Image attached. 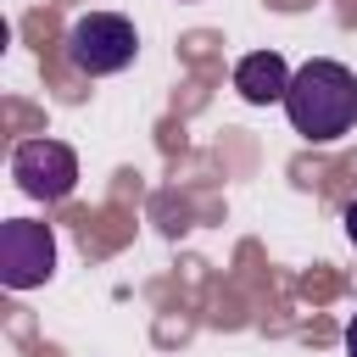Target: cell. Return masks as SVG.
<instances>
[{
  "label": "cell",
  "mask_w": 357,
  "mask_h": 357,
  "mask_svg": "<svg viewBox=\"0 0 357 357\" xmlns=\"http://www.w3.org/2000/svg\"><path fill=\"white\" fill-rule=\"evenodd\" d=\"M284 117L312 145H329V139L351 134L357 128V73L346 61H329V56L301 61L290 89H284Z\"/></svg>",
  "instance_id": "1"
},
{
  "label": "cell",
  "mask_w": 357,
  "mask_h": 357,
  "mask_svg": "<svg viewBox=\"0 0 357 357\" xmlns=\"http://www.w3.org/2000/svg\"><path fill=\"white\" fill-rule=\"evenodd\" d=\"M134 56H139V33L123 11H84L67 28V61L84 78H112V73L134 67Z\"/></svg>",
  "instance_id": "2"
},
{
  "label": "cell",
  "mask_w": 357,
  "mask_h": 357,
  "mask_svg": "<svg viewBox=\"0 0 357 357\" xmlns=\"http://www.w3.org/2000/svg\"><path fill=\"white\" fill-rule=\"evenodd\" d=\"M50 273H56V234H50V223L6 218L0 223V284L6 290H33Z\"/></svg>",
  "instance_id": "3"
},
{
  "label": "cell",
  "mask_w": 357,
  "mask_h": 357,
  "mask_svg": "<svg viewBox=\"0 0 357 357\" xmlns=\"http://www.w3.org/2000/svg\"><path fill=\"white\" fill-rule=\"evenodd\" d=\"M11 178H17V190L28 195V201H67L73 195V184H78V156H73V145H61V139H22L17 151H11Z\"/></svg>",
  "instance_id": "4"
},
{
  "label": "cell",
  "mask_w": 357,
  "mask_h": 357,
  "mask_svg": "<svg viewBox=\"0 0 357 357\" xmlns=\"http://www.w3.org/2000/svg\"><path fill=\"white\" fill-rule=\"evenodd\" d=\"M290 78H296V73L284 67L279 50H251V56L234 61V89H240L245 106H284Z\"/></svg>",
  "instance_id": "5"
},
{
  "label": "cell",
  "mask_w": 357,
  "mask_h": 357,
  "mask_svg": "<svg viewBox=\"0 0 357 357\" xmlns=\"http://www.w3.org/2000/svg\"><path fill=\"white\" fill-rule=\"evenodd\" d=\"M340 223H346V240L357 245V201H346V212H340Z\"/></svg>",
  "instance_id": "6"
},
{
  "label": "cell",
  "mask_w": 357,
  "mask_h": 357,
  "mask_svg": "<svg viewBox=\"0 0 357 357\" xmlns=\"http://www.w3.org/2000/svg\"><path fill=\"white\" fill-rule=\"evenodd\" d=\"M346 357H357V312L346 318Z\"/></svg>",
  "instance_id": "7"
}]
</instances>
